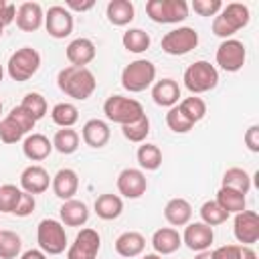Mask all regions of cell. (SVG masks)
Segmentation results:
<instances>
[{"label": "cell", "instance_id": "obj_32", "mask_svg": "<svg viewBox=\"0 0 259 259\" xmlns=\"http://www.w3.org/2000/svg\"><path fill=\"white\" fill-rule=\"evenodd\" d=\"M136 158H138V164L142 170H148V172H154L162 166V150L156 146V144H148L144 142L138 152H136Z\"/></svg>", "mask_w": 259, "mask_h": 259}, {"label": "cell", "instance_id": "obj_36", "mask_svg": "<svg viewBox=\"0 0 259 259\" xmlns=\"http://www.w3.org/2000/svg\"><path fill=\"white\" fill-rule=\"evenodd\" d=\"M121 134H123L125 140L134 142V144H144L146 138L150 136V119H148V115L144 113V115L138 117L136 121L121 125Z\"/></svg>", "mask_w": 259, "mask_h": 259}, {"label": "cell", "instance_id": "obj_15", "mask_svg": "<svg viewBox=\"0 0 259 259\" xmlns=\"http://www.w3.org/2000/svg\"><path fill=\"white\" fill-rule=\"evenodd\" d=\"M214 241V233H212V227L204 225L202 221H196V223H188L184 227V233H182V243L194 251V253H200V251H208L210 245Z\"/></svg>", "mask_w": 259, "mask_h": 259}, {"label": "cell", "instance_id": "obj_51", "mask_svg": "<svg viewBox=\"0 0 259 259\" xmlns=\"http://www.w3.org/2000/svg\"><path fill=\"white\" fill-rule=\"evenodd\" d=\"M194 259H212V253L210 251H200L194 255Z\"/></svg>", "mask_w": 259, "mask_h": 259}, {"label": "cell", "instance_id": "obj_13", "mask_svg": "<svg viewBox=\"0 0 259 259\" xmlns=\"http://www.w3.org/2000/svg\"><path fill=\"white\" fill-rule=\"evenodd\" d=\"M233 235L241 245L253 247L259 241V214L255 210H241L233 221Z\"/></svg>", "mask_w": 259, "mask_h": 259}, {"label": "cell", "instance_id": "obj_3", "mask_svg": "<svg viewBox=\"0 0 259 259\" xmlns=\"http://www.w3.org/2000/svg\"><path fill=\"white\" fill-rule=\"evenodd\" d=\"M36 125V119L22 107L16 105L6 113V117L0 119V140L4 144H16L24 140Z\"/></svg>", "mask_w": 259, "mask_h": 259}, {"label": "cell", "instance_id": "obj_30", "mask_svg": "<svg viewBox=\"0 0 259 259\" xmlns=\"http://www.w3.org/2000/svg\"><path fill=\"white\" fill-rule=\"evenodd\" d=\"M223 188L247 194L251 190V174L243 168H237V166L227 168L225 174H223Z\"/></svg>", "mask_w": 259, "mask_h": 259}, {"label": "cell", "instance_id": "obj_28", "mask_svg": "<svg viewBox=\"0 0 259 259\" xmlns=\"http://www.w3.org/2000/svg\"><path fill=\"white\" fill-rule=\"evenodd\" d=\"M93 210L99 219L103 221H113L117 219L121 212H123V200L121 196L117 194H111V192H105V194H99L95 198V204H93Z\"/></svg>", "mask_w": 259, "mask_h": 259}, {"label": "cell", "instance_id": "obj_17", "mask_svg": "<svg viewBox=\"0 0 259 259\" xmlns=\"http://www.w3.org/2000/svg\"><path fill=\"white\" fill-rule=\"evenodd\" d=\"M49 186H51V176L42 166L32 164L22 170V174H20V190L22 192H28L34 196V194H42Z\"/></svg>", "mask_w": 259, "mask_h": 259}, {"label": "cell", "instance_id": "obj_53", "mask_svg": "<svg viewBox=\"0 0 259 259\" xmlns=\"http://www.w3.org/2000/svg\"><path fill=\"white\" fill-rule=\"evenodd\" d=\"M2 77H4V69H2V65H0V83H2Z\"/></svg>", "mask_w": 259, "mask_h": 259}, {"label": "cell", "instance_id": "obj_55", "mask_svg": "<svg viewBox=\"0 0 259 259\" xmlns=\"http://www.w3.org/2000/svg\"><path fill=\"white\" fill-rule=\"evenodd\" d=\"M0 113H2V101H0Z\"/></svg>", "mask_w": 259, "mask_h": 259}, {"label": "cell", "instance_id": "obj_27", "mask_svg": "<svg viewBox=\"0 0 259 259\" xmlns=\"http://www.w3.org/2000/svg\"><path fill=\"white\" fill-rule=\"evenodd\" d=\"M164 219L172 227H186L192 219V206L186 198H170L164 206Z\"/></svg>", "mask_w": 259, "mask_h": 259}, {"label": "cell", "instance_id": "obj_41", "mask_svg": "<svg viewBox=\"0 0 259 259\" xmlns=\"http://www.w3.org/2000/svg\"><path fill=\"white\" fill-rule=\"evenodd\" d=\"M20 194L22 190L14 184H2L0 186V212H6V214H12L18 200H20Z\"/></svg>", "mask_w": 259, "mask_h": 259}, {"label": "cell", "instance_id": "obj_16", "mask_svg": "<svg viewBox=\"0 0 259 259\" xmlns=\"http://www.w3.org/2000/svg\"><path fill=\"white\" fill-rule=\"evenodd\" d=\"M117 190L125 198H140L148 190V180L146 174L138 168H123L117 176Z\"/></svg>", "mask_w": 259, "mask_h": 259}, {"label": "cell", "instance_id": "obj_23", "mask_svg": "<svg viewBox=\"0 0 259 259\" xmlns=\"http://www.w3.org/2000/svg\"><path fill=\"white\" fill-rule=\"evenodd\" d=\"M152 99L160 107H174L180 101V85L170 77L160 79L152 85Z\"/></svg>", "mask_w": 259, "mask_h": 259}, {"label": "cell", "instance_id": "obj_42", "mask_svg": "<svg viewBox=\"0 0 259 259\" xmlns=\"http://www.w3.org/2000/svg\"><path fill=\"white\" fill-rule=\"evenodd\" d=\"M166 125L172 132H176V134H186V132H190L194 127V123L180 111L178 105H174V107L168 109V113H166Z\"/></svg>", "mask_w": 259, "mask_h": 259}, {"label": "cell", "instance_id": "obj_18", "mask_svg": "<svg viewBox=\"0 0 259 259\" xmlns=\"http://www.w3.org/2000/svg\"><path fill=\"white\" fill-rule=\"evenodd\" d=\"M16 26L22 32H34L45 22V12L38 2H22L16 8Z\"/></svg>", "mask_w": 259, "mask_h": 259}, {"label": "cell", "instance_id": "obj_52", "mask_svg": "<svg viewBox=\"0 0 259 259\" xmlns=\"http://www.w3.org/2000/svg\"><path fill=\"white\" fill-rule=\"evenodd\" d=\"M142 259H162L160 255H156V253H148V255H144Z\"/></svg>", "mask_w": 259, "mask_h": 259}, {"label": "cell", "instance_id": "obj_38", "mask_svg": "<svg viewBox=\"0 0 259 259\" xmlns=\"http://www.w3.org/2000/svg\"><path fill=\"white\" fill-rule=\"evenodd\" d=\"M22 239L14 231H0V259H18Z\"/></svg>", "mask_w": 259, "mask_h": 259}, {"label": "cell", "instance_id": "obj_20", "mask_svg": "<svg viewBox=\"0 0 259 259\" xmlns=\"http://www.w3.org/2000/svg\"><path fill=\"white\" fill-rule=\"evenodd\" d=\"M180 245H182V235L174 227H162V229L154 231V235H152L154 253L160 257L176 253L180 249Z\"/></svg>", "mask_w": 259, "mask_h": 259}, {"label": "cell", "instance_id": "obj_44", "mask_svg": "<svg viewBox=\"0 0 259 259\" xmlns=\"http://www.w3.org/2000/svg\"><path fill=\"white\" fill-rule=\"evenodd\" d=\"M34 208H36V200H34V196L32 194H28V192H22L20 194V200H18V204H16V208H14V212L12 214H16V217H28V214H32L34 212Z\"/></svg>", "mask_w": 259, "mask_h": 259}, {"label": "cell", "instance_id": "obj_34", "mask_svg": "<svg viewBox=\"0 0 259 259\" xmlns=\"http://www.w3.org/2000/svg\"><path fill=\"white\" fill-rule=\"evenodd\" d=\"M121 42H123L125 51L140 55V53H144V51H148V49H150L152 38H150V34H148L146 30H142V28H130V30H125V32H123Z\"/></svg>", "mask_w": 259, "mask_h": 259}, {"label": "cell", "instance_id": "obj_19", "mask_svg": "<svg viewBox=\"0 0 259 259\" xmlns=\"http://www.w3.org/2000/svg\"><path fill=\"white\" fill-rule=\"evenodd\" d=\"M51 188L55 192V196H59L61 200H71L77 190H79V176L75 170L71 168H61L53 178H51Z\"/></svg>", "mask_w": 259, "mask_h": 259}, {"label": "cell", "instance_id": "obj_10", "mask_svg": "<svg viewBox=\"0 0 259 259\" xmlns=\"http://www.w3.org/2000/svg\"><path fill=\"white\" fill-rule=\"evenodd\" d=\"M198 45V32L192 26H178L162 36V51L172 57L188 55Z\"/></svg>", "mask_w": 259, "mask_h": 259}, {"label": "cell", "instance_id": "obj_39", "mask_svg": "<svg viewBox=\"0 0 259 259\" xmlns=\"http://www.w3.org/2000/svg\"><path fill=\"white\" fill-rule=\"evenodd\" d=\"M200 219H202V223L204 225H208V227H217V225H223L231 214L217 202V200H206V202H202V206H200Z\"/></svg>", "mask_w": 259, "mask_h": 259}, {"label": "cell", "instance_id": "obj_22", "mask_svg": "<svg viewBox=\"0 0 259 259\" xmlns=\"http://www.w3.org/2000/svg\"><path fill=\"white\" fill-rule=\"evenodd\" d=\"M95 45H93V40H89V38H75V40H71L69 45H67V51H65V55H67V59H69V63L73 65V67H87L93 59H95Z\"/></svg>", "mask_w": 259, "mask_h": 259}, {"label": "cell", "instance_id": "obj_49", "mask_svg": "<svg viewBox=\"0 0 259 259\" xmlns=\"http://www.w3.org/2000/svg\"><path fill=\"white\" fill-rule=\"evenodd\" d=\"M20 259H47V255L40 249H28L20 255Z\"/></svg>", "mask_w": 259, "mask_h": 259}, {"label": "cell", "instance_id": "obj_40", "mask_svg": "<svg viewBox=\"0 0 259 259\" xmlns=\"http://www.w3.org/2000/svg\"><path fill=\"white\" fill-rule=\"evenodd\" d=\"M36 121L38 119H42L45 115H47V109H49V105H47V99L40 95V93H36V91H30V93H26L24 95V99H22V103H20Z\"/></svg>", "mask_w": 259, "mask_h": 259}, {"label": "cell", "instance_id": "obj_45", "mask_svg": "<svg viewBox=\"0 0 259 259\" xmlns=\"http://www.w3.org/2000/svg\"><path fill=\"white\" fill-rule=\"evenodd\" d=\"M210 253H212V259H239L241 257V245H223Z\"/></svg>", "mask_w": 259, "mask_h": 259}, {"label": "cell", "instance_id": "obj_25", "mask_svg": "<svg viewBox=\"0 0 259 259\" xmlns=\"http://www.w3.org/2000/svg\"><path fill=\"white\" fill-rule=\"evenodd\" d=\"M81 136H83V142L89 148H103L111 138V130H109L107 121L95 117V119L85 121V125L81 130Z\"/></svg>", "mask_w": 259, "mask_h": 259}, {"label": "cell", "instance_id": "obj_24", "mask_svg": "<svg viewBox=\"0 0 259 259\" xmlns=\"http://www.w3.org/2000/svg\"><path fill=\"white\" fill-rule=\"evenodd\" d=\"M59 217H61V223L67 227H83L89 221V208L83 200H77V198L63 200L59 208Z\"/></svg>", "mask_w": 259, "mask_h": 259}, {"label": "cell", "instance_id": "obj_2", "mask_svg": "<svg viewBox=\"0 0 259 259\" xmlns=\"http://www.w3.org/2000/svg\"><path fill=\"white\" fill-rule=\"evenodd\" d=\"M249 20H251V12H249L247 4H243V2H229V4L223 6L221 12L212 18V32H214L219 38L227 40V38H231L237 30L245 28V26L249 24Z\"/></svg>", "mask_w": 259, "mask_h": 259}, {"label": "cell", "instance_id": "obj_48", "mask_svg": "<svg viewBox=\"0 0 259 259\" xmlns=\"http://www.w3.org/2000/svg\"><path fill=\"white\" fill-rule=\"evenodd\" d=\"M95 6L93 0H85V2H79V0H67L65 2V8L67 10H75V12H87Z\"/></svg>", "mask_w": 259, "mask_h": 259}, {"label": "cell", "instance_id": "obj_11", "mask_svg": "<svg viewBox=\"0 0 259 259\" xmlns=\"http://www.w3.org/2000/svg\"><path fill=\"white\" fill-rule=\"evenodd\" d=\"M247 61V49L237 38H227L217 49V65L227 73H237Z\"/></svg>", "mask_w": 259, "mask_h": 259}, {"label": "cell", "instance_id": "obj_7", "mask_svg": "<svg viewBox=\"0 0 259 259\" xmlns=\"http://www.w3.org/2000/svg\"><path fill=\"white\" fill-rule=\"evenodd\" d=\"M36 243L45 255H61L67 249V233L61 221L42 219L36 227Z\"/></svg>", "mask_w": 259, "mask_h": 259}, {"label": "cell", "instance_id": "obj_5", "mask_svg": "<svg viewBox=\"0 0 259 259\" xmlns=\"http://www.w3.org/2000/svg\"><path fill=\"white\" fill-rule=\"evenodd\" d=\"M156 81V65L148 59H136L121 71V87L130 93H140Z\"/></svg>", "mask_w": 259, "mask_h": 259}, {"label": "cell", "instance_id": "obj_12", "mask_svg": "<svg viewBox=\"0 0 259 259\" xmlns=\"http://www.w3.org/2000/svg\"><path fill=\"white\" fill-rule=\"evenodd\" d=\"M101 249V237L95 229H81L67 249V259H97Z\"/></svg>", "mask_w": 259, "mask_h": 259}, {"label": "cell", "instance_id": "obj_4", "mask_svg": "<svg viewBox=\"0 0 259 259\" xmlns=\"http://www.w3.org/2000/svg\"><path fill=\"white\" fill-rule=\"evenodd\" d=\"M38 69H40V53L32 47L16 49L6 63L8 77L16 83H24V81L32 79Z\"/></svg>", "mask_w": 259, "mask_h": 259}, {"label": "cell", "instance_id": "obj_14", "mask_svg": "<svg viewBox=\"0 0 259 259\" xmlns=\"http://www.w3.org/2000/svg\"><path fill=\"white\" fill-rule=\"evenodd\" d=\"M73 26H75L73 14L65 6L55 4V6H51L47 10V14H45V28H47L49 36H53V38H67L73 32Z\"/></svg>", "mask_w": 259, "mask_h": 259}, {"label": "cell", "instance_id": "obj_29", "mask_svg": "<svg viewBox=\"0 0 259 259\" xmlns=\"http://www.w3.org/2000/svg\"><path fill=\"white\" fill-rule=\"evenodd\" d=\"M105 14H107V20L113 26H125L134 20L136 8L130 0H111V2H107Z\"/></svg>", "mask_w": 259, "mask_h": 259}, {"label": "cell", "instance_id": "obj_33", "mask_svg": "<svg viewBox=\"0 0 259 259\" xmlns=\"http://www.w3.org/2000/svg\"><path fill=\"white\" fill-rule=\"evenodd\" d=\"M214 200H217L229 214H237V212L245 210V206H247V198H245V194L235 192V190H229V188H223V186L219 188Z\"/></svg>", "mask_w": 259, "mask_h": 259}, {"label": "cell", "instance_id": "obj_21", "mask_svg": "<svg viewBox=\"0 0 259 259\" xmlns=\"http://www.w3.org/2000/svg\"><path fill=\"white\" fill-rule=\"evenodd\" d=\"M51 152H53V142L45 134L32 132L22 140V154L30 162H42L45 158H49Z\"/></svg>", "mask_w": 259, "mask_h": 259}, {"label": "cell", "instance_id": "obj_54", "mask_svg": "<svg viewBox=\"0 0 259 259\" xmlns=\"http://www.w3.org/2000/svg\"><path fill=\"white\" fill-rule=\"evenodd\" d=\"M2 32H4V28H2V26H0V38H2Z\"/></svg>", "mask_w": 259, "mask_h": 259}, {"label": "cell", "instance_id": "obj_8", "mask_svg": "<svg viewBox=\"0 0 259 259\" xmlns=\"http://www.w3.org/2000/svg\"><path fill=\"white\" fill-rule=\"evenodd\" d=\"M103 113L109 121L125 125L136 121L138 117L144 115V107L138 99L134 97H123V95H109L103 103Z\"/></svg>", "mask_w": 259, "mask_h": 259}, {"label": "cell", "instance_id": "obj_37", "mask_svg": "<svg viewBox=\"0 0 259 259\" xmlns=\"http://www.w3.org/2000/svg\"><path fill=\"white\" fill-rule=\"evenodd\" d=\"M176 105L180 107V111H182V113H184L192 123L202 121V119H204V115H206V103H204V99H200V97H196V95L184 97V99H182V101H178Z\"/></svg>", "mask_w": 259, "mask_h": 259}, {"label": "cell", "instance_id": "obj_43", "mask_svg": "<svg viewBox=\"0 0 259 259\" xmlns=\"http://www.w3.org/2000/svg\"><path fill=\"white\" fill-rule=\"evenodd\" d=\"M223 8L221 0H192V10L200 16H217Z\"/></svg>", "mask_w": 259, "mask_h": 259}, {"label": "cell", "instance_id": "obj_31", "mask_svg": "<svg viewBox=\"0 0 259 259\" xmlns=\"http://www.w3.org/2000/svg\"><path fill=\"white\" fill-rule=\"evenodd\" d=\"M51 142H53V150L69 156V154L77 152V148H79V134L73 127H61L55 132Z\"/></svg>", "mask_w": 259, "mask_h": 259}, {"label": "cell", "instance_id": "obj_47", "mask_svg": "<svg viewBox=\"0 0 259 259\" xmlns=\"http://www.w3.org/2000/svg\"><path fill=\"white\" fill-rule=\"evenodd\" d=\"M245 146L249 148V152L257 154L259 152V125H251L247 132H245Z\"/></svg>", "mask_w": 259, "mask_h": 259}, {"label": "cell", "instance_id": "obj_35", "mask_svg": "<svg viewBox=\"0 0 259 259\" xmlns=\"http://www.w3.org/2000/svg\"><path fill=\"white\" fill-rule=\"evenodd\" d=\"M51 119L59 125V127H73L79 119V109L69 103V101H63V103H57L53 109H51Z\"/></svg>", "mask_w": 259, "mask_h": 259}, {"label": "cell", "instance_id": "obj_26", "mask_svg": "<svg viewBox=\"0 0 259 259\" xmlns=\"http://www.w3.org/2000/svg\"><path fill=\"white\" fill-rule=\"evenodd\" d=\"M144 249H146V239L138 231H125L115 239V253L125 259H134L142 255Z\"/></svg>", "mask_w": 259, "mask_h": 259}, {"label": "cell", "instance_id": "obj_50", "mask_svg": "<svg viewBox=\"0 0 259 259\" xmlns=\"http://www.w3.org/2000/svg\"><path fill=\"white\" fill-rule=\"evenodd\" d=\"M239 259H257V253L253 247H247V245H241V257Z\"/></svg>", "mask_w": 259, "mask_h": 259}, {"label": "cell", "instance_id": "obj_46", "mask_svg": "<svg viewBox=\"0 0 259 259\" xmlns=\"http://www.w3.org/2000/svg\"><path fill=\"white\" fill-rule=\"evenodd\" d=\"M16 18V4L12 2H6V0H0V26H8L12 24Z\"/></svg>", "mask_w": 259, "mask_h": 259}, {"label": "cell", "instance_id": "obj_6", "mask_svg": "<svg viewBox=\"0 0 259 259\" xmlns=\"http://www.w3.org/2000/svg\"><path fill=\"white\" fill-rule=\"evenodd\" d=\"M182 81L192 95L206 93L219 85V71L208 61H194L190 67H186Z\"/></svg>", "mask_w": 259, "mask_h": 259}, {"label": "cell", "instance_id": "obj_1", "mask_svg": "<svg viewBox=\"0 0 259 259\" xmlns=\"http://www.w3.org/2000/svg\"><path fill=\"white\" fill-rule=\"evenodd\" d=\"M57 85L67 97L77 99V101L89 99L93 95V91L97 89L95 75L87 67H73V65L59 71Z\"/></svg>", "mask_w": 259, "mask_h": 259}, {"label": "cell", "instance_id": "obj_9", "mask_svg": "<svg viewBox=\"0 0 259 259\" xmlns=\"http://www.w3.org/2000/svg\"><path fill=\"white\" fill-rule=\"evenodd\" d=\"M146 14L158 24H178L188 16V4L184 0H148Z\"/></svg>", "mask_w": 259, "mask_h": 259}]
</instances>
